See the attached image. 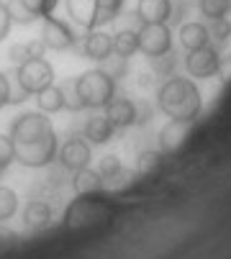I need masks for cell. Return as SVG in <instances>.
<instances>
[{
	"label": "cell",
	"instance_id": "6da1fadb",
	"mask_svg": "<svg viewBox=\"0 0 231 259\" xmlns=\"http://www.w3.org/2000/svg\"><path fill=\"white\" fill-rule=\"evenodd\" d=\"M11 139L16 149V162L23 167H49L59 154V141L52 121L42 110H26L11 123Z\"/></svg>",
	"mask_w": 231,
	"mask_h": 259
},
{
	"label": "cell",
	"instance_id": "7a4b0ae2",
	"mask_svg": "<svg viewBox=\"0 0 231 259\" xmlns=\"http://www.w3.org/2000/svg\"><path fill=\"white\" fill-rule=\"evenodd\" d=\"M157 108L167 118L196 121L203 110V95L198 85L187 77H167L157 93Z\"/></svg>",
	"mask_w": 231,
	"mask_h": 259
},
{
	"label": "cell",
	"instance_id": "3957f363",
	"mask_svg": "<svg viewBox=\"0 0 231 259\" xmlns=\"http://www.w3.org/2000/svg\"><path fill=\"white\" fill-rule=\"evenodd\" d=\"M105 221H110V208L108 203L95 200V195H80L64 210V229L69 231L93 229L98 224H105Z\"/></svg>",
	"mask_w": 231,
	"mask_h": 259
},
{
	"label": "cell",
	"instance_id": "277c9868",
	"mask_svg": "<svg viewBox=\"0 0 231 259\" xmlns=\"http://www.w3.org/2000/svg\"><path fill=\"white\" fill-rule=\"evenodd\" d=\"M77 93H80V100L85 108L100 110L115 98V80L108 77L100 67L88 69L77 77Z\"/></svg>",
	"mask_w": 231,
	"mask_h": 259
},
{
	"label": "cell",
	"instance_id": "5b68a950",
	"mask_svg": "<svg viewBox=\"0 0 231 259\" xmlns=\"http://www.w3.org/2000/svg\"><path fill=\"white\" fill-rule=\"evenodd\" d=\"M13 75H16V80L21 82V88H23L28 95H36V93H42L44 88L54 85V67H52L44 57L28 59V62L18 64Z\"/></svg>",
	"mask_w": 231,
	"mask_h": 259
},
{
	"label": "cell",
	"instance_id": "8992f818",
	"mask_svg": "<svg viewBox=\"0 0 231 259\" xmlns=\"http://www.w3.org/2000/svg\"><path fill=\"white\" fill-rule=\"evenodd\" d=\"M42 41L47 49L52 52H67V49H74L80 36L74 33L72 23L62 21V18H44V26H42Z\"/></svg>",
	"mask_w": 231,
	"mask_h": 259
},
{
	"label": "cell",
	"instance_id": "52a82bcc",
	"mask_svg": "<svg viewBox=\"0 0 231 259\" xmlns=\"http://www.w3.org/2000/svg\"><path fill=\"white\" fill-rule=\"evenodd\" d=\"M136 36H139V52H144L149 59L172 49V33L167 23H141Z\"/></svg>",
	"mask_w": 231,
	"mask_h": 259
},
{
	"label": "cell",
	"instance_id": "ba28073f",
	"mask_svg": "<svg viewBox=\"0 0 231 259\" xmlns=\"http://www.w3.org/2000/svg\"><path fill=\"white\" fill-rule=\"evenodd\" d=\"M218 67H221V54L216 47H203V49H196V52H187V59H185V69L190 72V77L196 80H208L213 75H218Z\"/></svg>",
	"mask_w": 231,
	"mask_h": 259
},
{
	"label": "cell",
	"instance_id": "9c48e42d",
	"mask_svg": "<svg viewBox=\"0 0 231 259\" xmlns=\"http://www.w3.org/2000/svg\"><path fill=\"white\" fill-rule=\"evenodd\" d=\"M192 128H196V121H177V118H170V123L160 131V152H162V154H177L182 146L187 144Z\"/></svg>",
	"mask_w": 231,
	"mask_h": 259
},
{
	"label": "cell",
	"instance_id": "30bf717a",
	"mask_svg": "<svg viewBox=\"0 0 231 259\" xmlns=\"http://www.w3.org/2000/svg\"><path fill=\"white\" fill-rule=\"evenodd\" d=\"M74 49L80 52L85 59L100 62V59H105V57L113 54V36L105 33V31H100V28H90V31H85V36H83V44L77 41Z\"/></svg>",
	"mask_w": 231,
	"mask_h": 259
},
{
	"label": "cell",
	"instance_id": "8fae6325",
	"mask_svg": "<svg viewBox=\"0 0 231 259\" xmlns=\"http://www.w3.org/2000/svg\"><path fill=\"white\" fill-rule=\"evenodd\" d=\"M93 159V152H90V144L85 139H77L72 136L62 149H59V164L67 169V172H77V169H85Z\"/></svg>",
	"mask_w": 231,
	"mask_h": 259
},
{
	"label": "cell",
	"instance_id": "7c38bea8",
	"mask_svg": "<svg viewBox=\"0 0 231 259\" xmlns=\"http://www.w3.org/2000/svg\"><path fill=\"white\" fill-rule=\"evenodd\" d=\"M105 116L108 121L115 126V128H129V126H136V103L119 95V98H113L105 108Z\"/></svg>",
	"mask_w": 231,
	"mask_h": 259
},
{
	"label": "cell",
	"instance_id": "4fadbf2b",
	"mask_svg": "<svg viewBox=\"0 0 231 259\" xmlns=\"http://www.w3.org/2000/svg\"><path fill=\"white\" fill-rule=\"evenodd\" d=\"M67 16L74 26H80L85 31L95 28V18H98V0H64Z\"/></svg>",
	"mask_w": 231,
	"mask_h": 259
},
{
	"label": "cell",
	"instance_id": "5bb4252c",
	"mask_svg": "<svg viewBox=\"0 0 231 259\" xmlns=\"http://www.w3.org/2000/svg\"><path fill=\"white\" fill-rule=\"evenodd\" d=\"M134 16L141 23H167L172 18V0H139Z\"/></svg>",
	"mask_w": 231,
	"mask_h": 259
},
{
	"label": "cell",
	"instance_id": "9a60e30c",
	"mask_svg": "<svg viewBox=\"0 0 231 259\" xmlns=\"http://www.w3.org/2000/svg\"><path fill=\"white\" fill-rule=\"evenodd\" d=\"M23 221H26V229L28 231H47L54 224V210L49 203L44 200H31L23 210Z\"/></svg>",
	"mask_w": 231,
	"mask_h": 259
},
{
	"label": "cell",
	"instance_id": "2e32d148",
	"mask_svg": "<svg viewBox=\"0 0 231 259\" xmlns=\"http://www.w3.org/2000/svg\"><path fill=\"white\" fill-rule=\"evenodd\" d=\"M115 128L110 121H108V116L103 113H93L90 118H88V123H85V128H83V134H85V139L90 141V144H95V146H100V144H108L113 136H115Z\"/></svg>",
	"mask_w": 231,
	"mask_h": 259
},
{
	"label": "cell",
	"instance_id": "e0dca14e",
	"mask_svg": "<svg viewBox=\"0 0 231 259\" xmlns=\"http://www.w3.org/2000/svg\"><path fill=\"white\" fill-rule=\"evenodd\" d=\"M177 36H180L182 49H187V52H196V49H203V47H208V44H211L208 28H206L203 23H198V21H192V23H182Z\"/></svg>",
	"mask_w": 231,
	"mask_h": 259
},
{
	"label": "cell",
	"instance_id": "ac0fdd59",
	"mask_svg": "<svg viewBox=\"0 0 231 259\" xmlns=\"http://www.w3.org/2000/svg\"><path fill=\"white\" fill-rule=\"evenodd\" d=\"M72 188H74L77 195H98V193L105 190L103 177L98 175V169H90V167L72 172Z\"/></svg>",
	"mask_w": 231,
	"mask_h": 259
},
{
	"label": "cell",
	"instance_id": "d6986e66",
	"mask_svg": "<svg viewBox=\"0 0 231 259\" xmlns=\"http://www.w3.org/2000/svg\"><path fill=\"white\" fill-rule=\"evenodd\" d=\"M47 47L42 39H36V41H26V44H13L8 49V57H11V64H23L28 59H38V57H44Z\"/></svg>",
	"mask_w": 231,
	"mask_h": 259
},
{
	"label": "cell",
	"instance_id": "ffe728a7",
	"mask_svg": "<svg viewBox=\"0 0 231 259\" xmlns=\"http://www.w3.org/2000/svg\"><path fill=\"white\" fill-rule=\"evenodd\" d=\"M36 103L42 113H59V110H64V98H62L59 85H49L42 93H36Z\"/></svg>",
	"mask_w": 231,
	"mask_h": 259
},
{
	"label": "cell",
	"instance_id": "44dd1931",
	"mask_svg": "<svg viewBox=\"0 0 231 259\" xmlns=\"http://www.w3.org/2000/svg\"><path fill=\"white\" fill-rule=\"evenodd\" d=\"M113 52L121 54V57L136 54V52H139V36H136V31L124 28V31L115 33V36H113Z\"/></svg>",
	"mask_w": 231,
	"mask_h": 259
},
{
	"label": "cell",
	"instance_id": "7402d4cb",
	"mask_svg": "<svg viewBox=\"0 0 231 259\" xmlns=\"http://www.w3.org/2000/svg\"><path fill=\"white\" fill-rule=\"evenodd\" d=\"M100 69L105 72L108 77H113L115 82H119V80L126 77V72H129V57H121V54L113 52L110 57L100 59Z\"/></svg>",
	"mask_w": 231,
	"mask_h": 259
},
{
	"label": "cell",
	"instance_id": "603a6c76",
	"mask_svg": "<svg viewBox=\"0 0 231 259\" xmlns=\"http://www.w3.org/2000/svg\"><path fill=\"white\" fill-rule=\"evenodd\" d=\"M162 159H165L162 152L146 149V152H141V154L136 157V172L144 175V177H149V175H154V172H160V169H162Z\"/></svg>",
	"mask_w": 231,
	"mask_h": 259
},
{
	"label": "cell",
	"instance_id": "cb8c5ba5",
	"mask_svg": "<svg viewBox=\"0 0 231 259\" xmlns=\"http://www.w3.org/2000/svg\"><path fill=\"white\" fill-rule=\"evenodd\" d=\"M62 98H64V110H69V113H80V110H85L83 100H80V93H77V77H67L62 85Z\"/></svg>",
	"mask_w": 231,
	"mask_h": 259
},
{
	"label": "cell",
	"instance_id": "d4e9b609",
	"mask_svg": "<svg viewBox=\"0 0 231 259\" xmlns=\"http://www.w3.org/2000/svg\"><path fill=\"white\" fill-rule=\"evenodd\" d=\"M121 8H124V0H98V18H95V28H100V26H105V23L115 21V18H119V13H121Z\"/></svg>",
	"mask_w": 231,
	"mask_h": 259
},
{
	"label": "cell",
	"instance_id": "484cf974",
	"mask_svg": "<svg viewBox=\"0 0 231 259\" xmlns=\"http://www.w3.org/2000/svg\"><path fill=\"white\" fill-rule=\"evenodd\" d=\"M175 67H177V59H175V52H165L160 57H151V72L154 77H172L175 75Z\"/></svg>",
	"mask_w": 231,
	"mask_h": 259
},
{
	"label": "cell",
	"instance_id": "4316f807",
	"mask_svg": "<svg viewBox=\"0 0 231 259\" xmlns=\"http://www.w3.org/2000/svg\"><path fill=\"white\" fill-rule=\"evenodd\" d=\"M16 210H18V195L11 188H3V185H0V221L13 218Z\"/></svg>",
	"mask_w": 231,
	"mask_h": 259
},
{
	"label": "cell",
	"instance_id": "83f0119b",
	"mask_svg": "<svg viewBox=\"0 0 231 259\" xmlns=\"http://www.w3.org/2000/svg\"><path fill=\"white\" fill-rule=\"evenodd\" d=\"M208 36L218 44V47H223L228 39H231V23L226 21V18H213V21H208Z\"/></svg>",
	"mask_w": 231,
	"mask_h": 259
},
{
	"label": "cell",
	"instance_id": "f1b7e54d",
	"mask_svg": "<svg viewBox=\"0 0 231 259\" xmlns=\"http://www.w3.org/2000/svg\"><path fill=\"white\" fill-rule=\"evenodd\" d=\"M57 3H59V0H23V6L36 16V21L52 18L54 11H57Z\"/></svg>",
	"mask_w": 231,
	"mask_h": 259
},
{
	"label": "cell",
	"instance_id": "f546056e",
	"mask_svg": "<svg viewBox=\"0 0 231 259\" xmlns=\"http://www.w3.org/2000/svg\"><path fill=\"white\" fill-rule=\"evenodd\" d=\"M6 8H8V13H11V21H13V23L28 26V23H33V21H36V16L23 6V0H8Z\"/></svg>",
	"mask_w": 231,
	"mask_h": 259
},
{
	"label": "cell",
	"instance_id": "4dcf8cb0",
	"mask_svg": "<svg viewBox=\"0 0 231 259\" xmlns=\"http://www.w3.org/2000/svg\"><path fill=\"white\" fill-rule=\"evenodd\" d=\"M201 13L213 21V18H226L228 13V0H201Z\"/></svg>",
	"mask_w": 231,
	"mask_h": 259
},
{
	"label": "cell",
	"instance_id": "1f68e13d",
	"mask_svg": "<svg viewBox=\"0 0 231 259\" xmlns=\"http://www.w3.org/2000/svg\"><path fill=\"white\" fill-rule=\"evenodd\" d=\"M16 162V149H13V139L0 134V172H6Z\"/></svg>",
	"mask_w": 231,
	"mask_h": 259
},
{
	"label": "cell",
	"instance_id": "d6a6232c",
	"mask_svg": "<svg viewBox=\"0 0 231 259\" xmlns=\"http://www.w3.org/2000/svg\"><path fill=\"white\" fill-rule=\"evenodd\" d=\"M124 167H121V159L115 157V154H105L103 159H100V164H98V175L103 177V180H110L113 175H119Z\"/></svg>",
	"mask_w": 231,
	"mask_h": 259
},
{
	"label": "cell",
	"instance_id": "836d02e7",
	"mask_svg": "<svg viewBox=\"0 0 231 259\" xmlns=\"http://www.w3.org/2000/svg\"><path fill=\"white\" fill-rule=\"evenodd\" d=\"M154 118V105L149 100H136V126H146Z\"/></svg>",
	"mask_w": 231,
	"mask_h": 259
},
{
	"label": "cell",
	"instance_id": "e575fe53",
	"mask_svg": "<svg viewBox=\"0 0 231 259\" xmlns=\"http://www.w3.org/2000/svg\"><path fill=\"white\" fill-rule=\"evenodd\" d=\"M11 26H13V21H11V13H8L6 3L0 0V41H3L6 36L11 33Z\"/></svg>",
	"mask_w": 231,
	"mask_h": 259
},
{
	"label": "cell",
	"instance_id": "d590c367",
	"mask_svg": "<svg viewBox=\"0 0 231 259\" xmlns=\"http://www.w3.org/2000/svg\"><path fill=\"white\" fill-rule=\"evenodd\" d=\"M8 82H11V103H23L26 98H31V95L21 88V82L16 80V75H13V77L8 75Z\"/></svg>",
	"mask_w": 231,
	"mask_h": 259
},
{
	"label": "cell",
	"instance_id": "8d00e7d4",
	"mask_svg": "<svg viewBox=\"0 0 231 259\" xmlns=\"http://www.w3.org/2000/svg\"><path fill=\"white\" fill-rule=\"evenodd\" d=\"M8 103H11V82L6 72H0V108H6Z\"/></svg>",
	"mask_w": 231,
	"mask_h": 259
},
{
	"label": "cell",
	"instance_id": "74e56055",
	"mask_svg": "<svg viewBox=\"0 0 231 259\" xmlns=\"http://www.w3.org/2000/svg\"><path fill=\"white\" fill-rule=\"evenodd\" d=\"M218 75H221V77H223L226 82L231 80V54H228L226 59L221 57V67H218Z\"/></svg>",
	"mask_w": 231,
	"mask_h": 259
},
{
	"label": "cell",
	"instance_id": "f35d334b",
	"mask_svg": "<svg viewBox=\"0 0 231 259\" xmlns=\"http://www.w3.org/2000/svg\"><path fill=\"white\" fill-rule=\"evenodd\" d=\"M11 241H16V234H13V231H8V229H3V226H0V249H3V246H8Z\"/></svg>",
	"mask_w": 231,
	"mask_h": 259
},
{
	"label": "cell",
	"instance_id": "ab89813d",
	"mask_svg": "<svg viewBox=\"0 0 231 259\" xmlns=\"http://www.w3.org/2000/svg\"><path fill=\"white\" fill-rule=\"evenodd\" d=\"M151 80H154V75H146V72H144V75H139V85H141V88H149Z\"/></svg>",
	"mask_w": 231,
	"mask_h": 259
},
{
	"label": "cell",
	"instance_id": "60d3db41",
	"mask_svg": "<svg viewBox=\"0 0 231 259\" xmlns=\"http://www.w3.org/2000/svg\"><path fill=\"white\" fill-rule=\"evenodd\" d=\"M228 11H231V0H228Z\"/></svg>",
	"mask_w": 231,
	"mask_h": 259
}]
</instances>
